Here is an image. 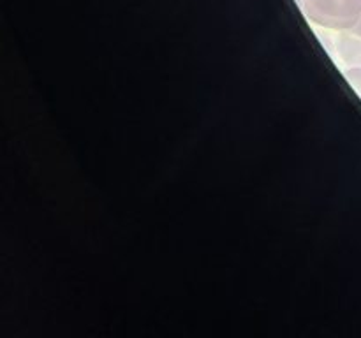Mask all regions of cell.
I'll use <instances>...</instances> for the list:
<instances>
[{
  "label": "cell",
  "instance_id": "obj_2",
  "mask_svg": "<svg viewBox=\"0 0 361 338\" xmlns=\"http://www.w3.org/2000/svg\"><path fill=\"white\" fill-rule=\"evenodd\" d=\"M338 51L344 62L361 67V37L355 32L345 30L338 37Z\"/></svg>",
  "mask_w": 361,
  "mask_h": 338
},
{
  "label": "cell",
  "instance_id": "obj_3",
  "mask_svg": "<svg viewBox=\"0 0 361 338\" xmlns=\"http://www.w3.org/2000/svg\"><path fill=\"white\" fill-rule=\"evenodd\" d=\"M344 76L348 77V81L351 83V87L358 92L360 97H361V67H353V69L345 70Z\"/></svg>",
  "mask_w": 361,
  "mask_h": 338
},
{
  "label": "cell",
  "instance_id": "obj_1",
  "mask_svg": "<svg viewBox=\"0 0 361 338\" xmlns=\"http://www.w3.org/2000/svg\"><path fill=\"white\" fill-rule=\"evenodd\" d=\"M310 21L334 30H351L361 20V0H296Z\"/></svg>",
  "mask_w": 361,
  "mask_h": 338
}]
</instances>
